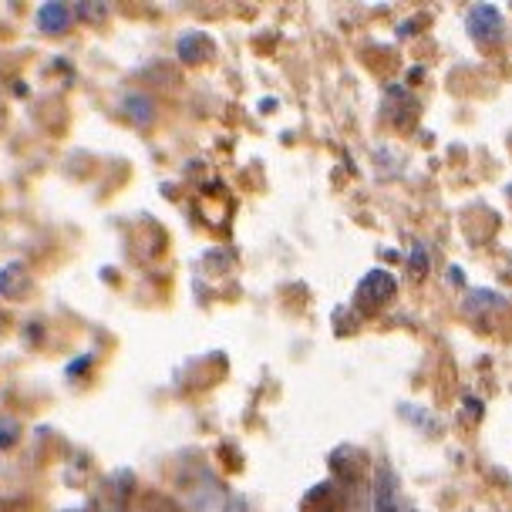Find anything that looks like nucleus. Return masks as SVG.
Listing matches in <instances>:
<instances>
[{"mask_svg":"<svg viewBox=\"0 0 512 512\" xmlns=\"http://www.w3.org/2000/svg\"><path fill=\"white\" fill-rule=\"evenodd\" d=\"M499 31H502L499 7H492V4L472 7L469 11V34L475 41H492V38H499Z\"/></svg>","mask_w":512,"mask_h":512,"instance_id":"obj_2","label":"nucleus"},{"mask_svg":"<svg viewBox=\"0 0 512 512\" xmlns=\"http://www.w3.org/2000/svg\"><path fill=\"white\" fill-rule=\"evenodd\" d=\"M395 290H398V283L388 270H371L358 287V304L368 310H378L395 297Z\"/></svg>","mask_w":512,"mask_h":512,"instance_id":"obj_1","label":"nucleus"},{"mask_svg":"<svg viewBox=\"0 0 512 512\" xmlns=\"http://www.w3.org/2000/svg\"><path fill=\"white\" fill-rule=\"evenodd\" d=\"M14 442H17V422H11V418H0V448H7Z\"/></svg>","mask_w":512,"mask_h":512,"instance_id":"obj_5","label":"nucleus"},{"mask_svg":"<svg viewBox=\"0 0 512 512\" xmlns=\"http://www.w3.org/2000/svg\"><path fill=\"white\" fill-rule=\"evenodd\" d=\"M411 267H415V277H425V270H428V256L422 246H415V253H411Z\"/></svg>","mask_w":512,"mask_h":512,"instance_id":"obj_6","label":"nucleus"},{"mask_svg":"<svg viewBox=\"0 0 512 512\" xmlns=\"http://www.w3.org/2000/svg\"><path fill=\"white\" fill-rule=\"evenodd\" d=\"M71 21V11H68V4H58V0H51V4H41V11H38V24H41V31H51V34H58L64 31Z\"/></svg>","mask_w":512,"mask_h":512,"instance_id":"obj_4","label":"nucleus"},{"mask_svg":"<svg viewBox=\"0 0 512 512\" xmlns=\"http://www.w3.org/2000/svg\"><path fill=\"white\" fill-rule=\"evenodd\" d=\"M374 512H401L398 479L391 469H378V479H374Z\"/></svg>","mask_w":512,"mask_h":512,"instance_id":"obj_3","label":"nucleus"}]
</instances>
